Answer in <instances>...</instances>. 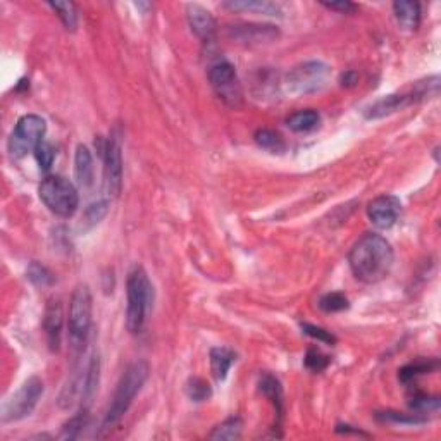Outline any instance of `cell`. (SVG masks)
Listing matches in <instances>:
<instances>
[{
	"label": "cell",
	"mask_w": 441,
	"mask_h": 441,
	"mask_svg": "<svg viewBox=\"0 0 441 441\" xmlns=\"http://www.w3.org/2000/svg\"><path fill=\"white\" fill-rule=\"evenodd\" d=\"M342 81H343V85H347V87L348 85H354L355 81H357V75H355V73H352V71L347 73V75L343 76Z\"/></svg>",
	"instance_id": "8d00e7d4"
},
{
	"label": "cell",
	"mask_w": 441,
	"mask_h": 441,
	"mask_svg": "<svg viewBox=\"0 0 441 441\" xmlns=\"http://www.w3.org/2000/svg\"><path fill=\"white\" fill-rule=\"evenodd\" d=\"M254 138H255V143H257L261 149L268 150V152L271 154H283L286 149L283 137L273 130H259Z\"/></svg>",
	"instance_id": "7402d4cb"
},
{
	"label": "cell",
	"mask_w": 441,
	"mask_h": 441,
	"mask_svg": "<svg viewBox=\"0 0 441 441\" xmlns=\"http://www.w3.org/2000/svg\"><path fill=\"white\" fill-rule=\"evenodd\" d=\"M44 381L40 378L33 376L26 379L9 400L6 402L2 409V423H18V421L26 419L37 409L42 395H44Z\"/></svg>",
	"instance_id": "52a82bcc"
},
{
	"label": "cell",
	"mask_w": 441,
	"mask_h": 441,
	"mask_svg": "<svg viewBox=\"0 0 441 441\" xmlns=\"http://www.w3.org/2000/svg\"><path fill=\"white\" fill-rule=\"evenodd\" d=\"M26 276H28V280L32 281L35 286H38V288H49V286L56 283L54 274L50 273L45 266L38 264V262H32V264H30L28 271H26Z\"/></svg>",
	"instance_id": "83f0119b"
},
{
	"label": "cell",
	"mask_w": 441,
	"mask_h": 441,
	"mask_svg": "<svg viewBox=\"0 0 441 441\" xmlns=\"http://www.w3.org/2000/svg\"><path fill=\"white\" fill-rule=\"evenodd\" d=\"M150 374V367L145 361H137L126 367V371L123 373L121 379L118 383V388H116L114 397L107 409L106 417H104L102 429H111L112 426H116L119 421L125 417V414L130 410L133 405L137 395L142 392L143 385L147 383Z\"/></svg>",
	"instance_id": "7a4b0ae2"
},
{
	"label": "cell",
	"mask_w": 441,
	"mask_h": 441,
	"mask_svg": "<svg viewBox=\"0 0 441 441\" xmlns=\"http://www.w3.org/2000/svg\"><path fill=\"white\" fill-rule=\"evenodd\" d=\"M259 388L264 393V397H268L271 404L276 409L278 417L283 416V388H281L280 379L274 378L273 374H264L259 383Z\"/></svg>",
	"instance_id": "d6986e66"
},
{
	"label": "cell",
	"mask_w": 441,
	"mask_h": 441,
	"mask_svg": "<svg viewBox=\"0 0 441 441\" xmlns=\"http://www.w3.org/2000/svg\"><path fill=\"white\" fill-rule=\"evenodd\" d=\"M328 78H330V68L319 61H311V63H304L292 69L286 76L285 83L290 94L305 95L319 92L326 85Z\"/></svg>",
	"instance_id": "9c48e42d"
},
{
	"label": "cell",
	"mask_w": 441,
	"mask_h": 441,
	"mask_svg": "<svg viewBox=\"0 0 441 441\" xmlns=\"http://www.w3.org/2000/svg\"><path fill=\"white\" fill-rule=\"evenodd\" d=\"M393 13L398 25L407 32H416L421 25V6L417 2H400L393 4Z\"/></svg>",
	"instance_id": "2e32d148"
},
{
	"label": "cell",
	"mask_w": 441,
	"mask_h": 441,
	"mask_svg": "<svg viewBox=\"0 0 441 441\" xmlns=\"http://www.w3.org/2000/svg\"><path fill=\"white\" fill-rule=\"evenodd\" d=\"M224 6L231 11H243V13H259L268 16H278L281 7L278 4L266 2V0H242V2H226Z\"/></svg>",
	"instance_id": "44dd1931"
},
{
	"label": "cell",
	"mask_w": 441,
	"mask_h": 441,
	"mask_svg": "<svg viewBox=\"0 0 441 441\" xmlns=\"http://www.w3.org/2000/svg\"><path fill=\"white\" fill-rule=\"evenodd\" d=\"M49 7L61 18L63 25L71 32L78 26V11L73 2H49Z\"/></svg>",
	"instance_id": "cb8c5ba5"
},
{
	"label": "cell",
	"mask_w": 441,
	"mask_h": 441,
	"mask_svg": "<svg viewBox=\"0 0 441 441\" xmlns=\"http://www.w3.org/2000/svg\"><path fill=\"white\" fill-rule=\"evenodd\" d=\"M109 212V202L107 200H99V202H94L92 205H88L87 211L83 214V224L81 226L85 230H92V228L97 226Z\"/></svg>",
	"instance_id": "d4e9b609"
},
{
	"label": "cell",
	"mask_w": 441,
	"mask_h": 441,
	"mask_svg": "<svg viewBox=\"0 0 441 441\" xmlns=\"http://www.w3.org/2000/svg\"><path fill=\"white\" fill-rule=\"evenodd\" d=\"M187 16L192 32L204 42H211L216 35V21L212 14L202 6L190 4L187 7Z\"/></svg>",
	"instance_id": "4fadbf2b"
},
{
	"label": "cell",
	"mask_w": 441,
	"mask_h": 441,
	"mask_svg": "<svg viewBox=\"0 0 441 441\" xmlns=\"http://www.w3.org/2000/svg\"><path fill=\"white\" fill-rule=\"evenodd\" d=\"M63 305L59 300H52L47 305L44 319L45 335H47L49 348L52 352H59L61 335H63Z\"/></svg>",
	"instance_id": "5bb4252c"
},
{
	"label": "cell",
	"mask_w": 441,
	"mask_h": 441,
	"mask_svg": "<svg viewBox=\"0 0 441 441\" xmlns=\"http://www.w3.org/2000/svg\"><path fill=\"white\" fill-rule=\"evenodd\" d=\"M330 357L324 355L321 350H317V348H309L307 355H305V366L311 371H316V373H321V371L326 369L330 366Z\"/></svg>",
	"instance_id": "d6a6232c"
},
{
	"label": "cell",
	"mask_w": 441,
	"mask_h": 441,
	"mask_svg": "<svg viewBox=\"0 0 441 441\" xmlns=\"http://www.w3.org/2000/svg\"><path fill=\"white\" fill-rule=\"evenodd\" d=\"M319 307L323 309L324 312H328V314H331V312H340L348 309V300L343 293L338 292L328 293V295H324L323 299L319 300Z\"/></svg>",
	"instance_id": "4dcf8cb0"
},
{
	"label": "cell",
	"mask_w": 441,
	"mask_h": 441,
	"mask_svg": "<svg viewBox=\"0 0 441 441\" xmlns=\"http://www.w3.org/2000/svg\"><path fill=\"white\" fill-rule=\"evenodd\" d=\"M321 123V116L319 112L314 109H307V111H299L295 114L290 116L286 119V125L292 131L295 133H307V131L316 130Z\"/></svg>",
	"instance_id": "ffe728a7"
},
{
	"label": "cell",
	"mask_w": 441,
	"mask_h": 441,
	"mask_svg": "<svg viewBox=\"0 0 441 441\" xmlns=\"http://www.w3.org/2000/svg\"><path fill=\"white\" fill-rule=\"evenodd\" d=\"M231 38L240 42H247V44H262V42H271L278 38V30L271 25H235L228 30Z\"/></svg>",
	"instance_id": "7c38bea8"
},
{
	"label": "cell",
	"mask_w": 441,
	"mask_h": 441,
	"mask_svg": "<svg viewBox=\"0 0 441 441\" xmlns=\"http://www.w3.org/2000/svg\"><path fill=\"white\" fill-rule=\"evenodd\" d=\"M243 423L240 417H230L224 423L216 426L211 433V440H238L242 436Z\"/></svg>",
	"instance_id": "603a6c76"
},
{
	"label": "cell",
	"mask_w": 441,
	"mask_h": 441,
	"mask_svg": "<svg viewBox=\"0 0 441 441\" xmlns=\"http://www.w3.org/2000/svg\"><path fill=\"white\" fill-rule=\"evenodd\" d=\"M402 214V202L395 195H379L367 205V216L379 230H390Z\"/></svg>",
	"instance_id": "8fae6325"
},
{
	"label": "cell",
	"mask_w": 441,
	"mask_h": 441,
	"mask_svg": "<svg viewBox=\"0 0 441 441\" xmlns=\"http://www.w3.org/2000/svg\"><path fill=\"white\" fill-rule=\"evenodd\" d=\"M237 361V354L228 347H216L211 350V371L218 381H224L231 366Z\"/></svg>",
	"instance_id": "ac0fdd59"
},
{
	"label": "cell",
	"mask_w": 441,
	"mask_h": 441,
	"mask_svg": "<svg viewBox=\"0 0 441 441\" xmlns=\"http://www.w3.org/2000/svg\"><path fill=\"white\" fill-rule=\"evenodd\" d=\"M38 195H40V200L45 204V207L57 218L68 219L78 211V190L68 178L59 176V174L45 178L38 187Z\"/></svg>",
	"instance_id": "277c9868"
},
{
	"label": "cell",
	"mask_w": 441,
	"mask_h": 441,
	"mask_svg": "<svg viewBox=\"0 0 441 441\" xmlns=\"http://www.w3.org/2000/svg\"><path fill=\"white\" fill-rule=\"evenodd\" d=\"M302 330H304V333H307L309 336H312V338H316L317 342H323V343H328V345H335L336 343V338L331 335L330 331H326L324 328H319V326H314V324H302Z\"/></svg>",
	"instance_id": "e575fe53"
},
{
	"label": "cell",
	"mask_w": 441,
	"mask_h": 441,
	"mask_svg": "<svg viewBox=\"0 0 441 441\" xmlns=\"http://www.w3.org/2000/svg\"><path fill=\"white\" fill-rule=\"evenodd\" d=\"M410 407L417 410L419 414L435 412V410L440 409V398L428 397V395H416L412 402H410Z\"/></svg>",
	"instance_id": "836d02e7"
},
{
	"label": "cell",
	"mask_w": 441,
	"mask_h": 441,
	"mask_svg": "<svg viewBox=\"0 0 441 441\" xmlns=\"http://www.w3.org/2000/svg\"><path fill=\"white\" fill-rule=\"evenodd\" d=\"M412 97L410 95H388V97H383L381 100H378L376 104L369 107L366 112V118L367 119H379V118H385V116L393 114V112L400 111L402 107L409 106L412 102Z\"/></svg>",
	"instance_id": "9a60e30c"
},
{
	"label": "cell",
	"mask_w": 441,
	"mask_h": 441,
	"mask_svg": "<svg viewBox=\"0 0 441 441\" xmlns=\"http://www.w3.org/2000/svg\"><path fill=\"white\" fill-rule=\"evenodd\" d=\"M209 81L216 95L231 109H238L243 104V88L233 64L218 63L209 69Z\"/></svg>",
	"instance_id": "ba28073f"
},
{
	"label": "cell",
	"mask_w": 441,
	"mask_h": 441,
	"mask_svg": "<svg viewBox=\"0 0 441 441\" xmlns=\"http://www.w3.org/2000/svg\"><path fill=\"white\" fill-rule=\"evenodd\" d=\"M126 328L130 333H140L154 304V286L142 266L131 269L126 283Z\"/></svg>",
	"instance_id": "3957f363"
},
{
	"label": "cell",
	"mask_w": 441,
	"mask_h": 441,
	"mask_svg": "<svg viewBox=\"0 0 441 441\" xmlns=\"http://www.w3.org/2000/svg\"><path fill=\"white\" fill-rule=\"evenodd\" d=\"M392 243L378 233H367L352 247L348 264L352 273L364 285H376L386 280L393 268Z\"/></svg>",
	"instance_id": "6da1fadb"
},
{
	"label": "cell",
	"mask_w": 441,
	"mask_h": 441,
	"mask_svg": "<svg viewBox=\"0 0 441 441\" xmlns=\"http://www.w3.org/2000/svg\"><path fill=\"white\" fill-rule=\"evenodd\" d=\"M47 133V123L44 118L37 114H26L18 121L16 128L9 137L7 149L14 159H23L30 152H35L42 142H45Z\"/></svg>",
	"instance_id": "8992f818"
},
{
	"label": "cell",
	"mask_w": 441,
	"mask_h": 441,
	"mask_svg": "<svg viewBox=\"0 0 441 441\" xmlns=\"http://www.w3.org/2000/svg\"><path fill=\"white\" fill-rule=\"evenodd\" d=\"M92 311H94V300H92L90 288L81 285L73 293L69 302V340L75 350H81L87 343L92 328Z\"/></svg>",
	"instance_id": "5b68a950"
},
{
	"label": "cell",
	"mask_w": 441,
	"mask_h": 441,
	"mask_svg": "<svg viewBox=\"0 0 441 441\" xmlns=\"http://www.w3.org/2000/svg\"><path fill=\"white\" fill-rule=\"evenodd\" d=\"M324 7H328V9L331 11H340V13L343 14H348V13H354L355 9H357V6L352 2H348V0H342V2H323Z\"/></svg>",
	"instance_id": "d590c367"
},
{
	"label": "cell",
	"mask_w": 441,
	"mask_h": 441,
	"mask_svg": "<svg viewBox=\"0 0 441 441\" xmlns=\"http://www.w3.org/2000/svg\"><path fill=\"white\" fill-rule=\"evenodd\" d=\"M35 157H37L40 169L49 171L54 164V159H56V150H54V147L50 145L49 142H42L40 145L37 147V150H35Z\"/></svg>",
	"instance_id": "1f68e13d"
},
{
	"label": "cell",
	"mask_w": 441,
	"mask_h": 441,
	"mask_svg": "<svg viewBox=\"0 0 441 441\" xmlns=\"http://www.w3.org/2000/svg\"><path fill=\"white\" fill-rule=\"evenodd\" d=\"M87 423H88V410L83 407L78 414H76V416H73L71 419L64 424L63 433H61V438L76 440L81 435V431H83Z\"/></svg>",
	"instance_id": "484cf974"
},
{
	"label": "cell",
	"mask_w": 441,
	"mask_h": 441,
	"mask_svg": "<svg viewBox=\"0 0 441 441\" xmlns=\"http://www.w3.org/2000/svg\"><path fill=\"white\" fill-rule=\"evenodd\" d=\"M436 367H438V362L436 361H416L409 364V366L402 367L398 376H400V381L410 383L412 379H416L417 376H423V374L436 369Z\"/></svg>",
	"instance_id": "4316f807"
},
{
	"label": "cell",
	"mask_w": 441,
	"mask_h": 441,
	"mask_svg": "<svg viewBox=\"0 0 441 441\" xmlns=\"http://www.w3.org/2000/svg\"><path fill=\"white\" fill-rule=\"evenodd\" d=\"M187 395L193 402H205L212 397V388L202 378H190L187 383Z\"/></svg>",
	"instance_id": "f546056e"
},
{
	"label": "cell",
	"mask_w": 441,
	"mask_h": 441,
	"mask_svg": "<svg viewBox=\"0 0 441 441\" xmlns=\"http://www.w3.org/2000/svg\"><path fill=\"white\" fill-rule=\"evenodd\" d=\"M378 419L385 421V423L405 424V426H416V424L428 423V419H426L423 414H402V412H392V410H386V412L378 414Z\"/></svg>",
	"instance_id": "f1b7e54d"
},
{
	"label": "cell",
	"mask_w": 441,
	"mask_h": 441,
	"mask_svg": "<svg viewBox=\"0 0 441 441\" xmlns=\"http://www.w3.org/2000/svg\"><path fill=\"white\" fill-rule=\"evenodd\" d=\"M104 157V190L109 197H119L123 190V152L121 142L111 135L100 147Z\"/></svg>",
	"instance_id": "30bf717a"
},
{
	"label": "cell",
	"mask_w": 441,
	"mask_h": 441,
	"mask_svg": "<svg viewBox=\"0 0 441 441\" xmlns=\"http://www.w3.org/2000/svg\"><path fill=\"white\" fill-rule=\"evenodd\" d=\"M94 159H92V152L88 150L87 145H78L75 156V174L76 180L83 188L92 187L94 183Z\"/></svg>",
	"instance_id": "e0dca14e"
}]
</instances>
